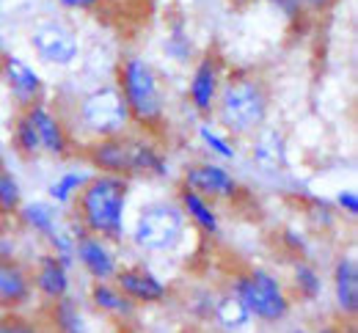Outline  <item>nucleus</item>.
<instances>
[{"label": "nucleus", "mask_w": 358, "mask_h": 333, "mask_svg": "<svg viewBox=\"0 0 358 333\" xmlns=\"http://www.w3.org/2000/svg\"><path fill=\"white\" fill-rule=\"evenodd\" d=\"M113 284L119 286L135 306L143 303V306H152V303H163L166 295H169V286L163 284L149 267L143 265H127V267H119L116 276H113Z\"/></svg>", "instance_id": "nucleus-14"}, {"label": "nucleus", "mask_w": 358, "mask_h": 333, "mask_svg": "<svg viewBox=\"0 0 358 333\" xmlns=\"http://www.w3.org/2000/svg\"><path fill=\"white\" fill-rule=\"evenodd\" d=\"M270 6H275L289 22H298V20L306 14V11L301 8V0H270Z\"/></svg>", "instance_id": "nucleus-36"}, {"label": "nucleus", "mask_w": 358, "mask_h": 333, "mask_svg": "<svg viewBox=\"0 0 358 333\" xmlns=\"http://www.w3.org/2000/svg\"><path fill=\"white\" fill-rule=\"evenodd\" d=\"M182 185L190 188V191L201 193L204 198H215V201H237L243 185L237 182V177L231 171H226L224 165L218 163H190L185 168V177H182Z\"/></svg>", "instance_id": "nucleus-9"}, {"label": "nucleus", "mask_w": 358, "mask_h": 333, "mask_svg": "<svg viewBox=\"0 0 358 333\" xmlns=\"http://www.w3.org/2000/svg\"><path fill=\"white\" fill-rule=\"evenodd\" d=\"M0 333H42L34 320H28L20 311H6L0 314Z\"/></svg>", "instance_id": "nucleus-32"}, {"label": "nucleus", "mask_w": 358, "mask_h": 333, "mask_svg": "<svg viewBox=\"0 0 358 333\" xmlns=\"http://www.w3.org/2000/svg\"><path fill=\"white\" fill-rule=\"evenodd\" d=\"M17 218H20V223H22L25 229H31L34 235H39V237H45V239L61 226V218H58V212H55V204H50V201H31V204H22L20 212H17Z\"/></svg>", "instance_id": "nucleus-22"}, {"label": "nucleus", "mask_w": 358, "mask_h": 333, "mask_svg": "<svg viewBox=\"0 0 358 333\" xmlns=\"http://www.w3.org/2000/svg\"><path fill=\"white\" fill-rule=\"evenodd\" d=\"M22 113L28 116V121L34 124L36 130V138H39V146H42V154H50V157H69L72 151V138L64 127V121L47 108L42 102H34L28 108H22Z\"/></svg>", "instance_id": "nucleus-11"}, {"label": "nucleus", "mask_w": 358, "mask_h": 333, "mask_svg": "<svg viewBox=\"0 0 358 333\" xmlns=\"http://www.w3.org/2000/svg\"><path fill=\"white\" fill-rule=\"evenodd\" d=\"M199 138L204 141V146H207L213 154H218V157H224V160H234V157H237V149H234V143L229 138V133L213 127L210 121H201V124H199Z\"/></svg>", "instance_id": "nucleus-29"}, {"label": "nucleus", "mask_w": 358, "mask_h": 333, "mask_svg": "<svg viewBox=\"0 0 358 333\" xmlns=\"http://www.w3.org/2000/svg\"><path fill=\"white\" fill-rule=\"evenodd\" d=\"M55 3L69 8V11H89V8H96L102 0H55Z\"/></svg>", "instance_id": "nucleus-39"}, {"label": "nucleus", "mask_w": 358, "mask_h": 333, "mask_svg": "<svg viewBox=\"0 0 358 333\" xmlns=\"http://www.w3.org/2000/svg\"><path fill=\"white\" fill-rule=\"evenodd\" d=\"M229 3H231L234 8H245V6H251L254 0H229Z\"/></svg>", "instance_id": "nucleus-41"}, {"label": "nucleus", "mask_w": 358, "mask_h": 333, "mask_svg": "<svg viewBox=\"0 0 358 333\" xmlns=\"http://www.w3.org/2000/svg\"><path fill=\"white\" fill-rule=\"evenodd\" d=\"M218 124L229 135L251 138L268 121L270 89L268 83L251 69H234L221 83V91L213 108Z\"/></svg>", "instance_id": "nucleus-1"}, {"label": "nucleus", "mask_w": 358, "mask_h": 333, "mask_svg": "<svg viewBox=\"0 0 358 333\" xmlns=\"http://www.w3.org/2000/svg\"><path fill=\"white\" fill-rule=\"evenodd\" d=\"M50 323H52L55 333H89V323H86L83 311L78 309V303L69 295L50 303Z\"/></svg>", "instance_id": "nucleus-23"}, {"label": "nucleus", "mask_w": 358, "mask_h": 333, "mask_svg": "<svg viewBox=\"0 0 358 333\" xmlns=\"http://www.w3.org/2000/svg\"><path fill=\"white\" fill-rule=\"evenodd\" d=\"M339 212H345L348 218H358V195L356 191H339L336 193V204Z\"/></svg>", "instance_id": "nucleus-35"}, {"label": "nucleus", "mask_w": 358, "mask_h": 333, "mask_svg": "<svg viewBox=\"0 0 358 333\" xmlns=\"http://www.w3.org/2000/svg\"><path fill=\"white\" fill-rule=\"evenodd\" d=\"M339 0H301V8L309 11V14H322L328 8H334Z\"/></svg>", "instance_id": "nucleus-38"}, {"label": "nucleus", "mask_w": 358, "mask_h": 333, "mask_svg": "<svg viewBox=\"0 0 358 333\" xmlns=\"http://www.w3.org/2000/svg\"><path fill=\"white\" fill-rule=\"evenodd\" d=\"M0 64H3V55H0Z\"/></svg>", "instance_id": "nucleus-44"}, {"label": "nucleus", "mask_w": 358, "mask_h": 333, "mask_svg": "<svg viewBox=\"0 0 358 333\" xmlns=\"http://www.w3.org/2000/svg\"><path fill=\"white\" fill-rule=\"evenodd\" d=\"M334 297L342 317L358 314V265L353 256H339L334 265Z\"/></svg>", "instance_id": "nucleus-18"}, {"label": "nucleus", "mask_w": 358, "mask_h": 333, "mask_svg": "<svg viewBox=\"0 0 358 333\" xmlns=\"http://www.w3.org/2000/svg\"><path fill=\"white\" fill-rule=\"evenodd\" d=\"M47 242H50V253L58 256L61 265H66V267L75 265V226H72V229L58 226V229L47 237Z\"/></svg>", "instance_id": "nucleus-30"}, {"label": "nucleus", "mask_w": 358, "mask_h": 333, "mask_svg": "<svg viewBox=\"0 0 358 333\" xmlns=\"http://www.w3.org/2000/svg\"><path fill=\"white\" fill-rule=\"evenodd\" d=\"M130 165H133V177L160 179L169 174L166 154L146 138H130Z\"/></svg>", "instance_id": "nucleus-21"}, {"label": "nucleus", "mask_w": 358, "mask_h": 333, "mask_svg": "<svg viewBox=\"0 0 358 333\" xmlns=\"http://www.w3.org/2000/svg\"><path fill=\"white\" fill-rule=\"evenodd\" d=\"M86 182H89V174H83V171H66V174H61V177L47 188V195L52 198V204H61V207L75 204L78 193L83 191Z\"/></svg>", "instance_id": "nucleus-26"}, {"label": "nucleus", "mask_w": 358, "mask_h": 333, "mask_svg": "<svg viewBox=\"0 0 358 333\" xmlns=\"http://www.w3.org/2000/svg\"><path fill=\"white\" fill-rule=\"evenodd\" d=\"M213 306H215V297H213L210 292H201L199 297H193L190 314L199 317V320H213Z\"/></svg>", "instance_id": "nucleus-34"}, {"label": "nucleus", "mask_w": 358, "mask_h": 333, "mask_svg": "<svg viewBox=\"0 0 358 333\" xmlns=\"http://www.w3.org/2000/svg\"><path fill=\"white\" fill-rule=\"evenodd\" d=\"M130 195V179L96 174L89 177L75 198V223L96 237L116 242L124 235V209Z\"/></svg>", "instance_id": "nucleus-2"}, {"label": "nucleus", "mask_w": 358, "mask_h": 333, "mask_svg": "<svg viewBox=\"0 0 358 333\" xmlns=\"http://www.w3.org/2000/svg\"><path fill=\"white\" fill-rule=\"evenodd\" d=\"M251 160L262 174H278L287 168V135L281 130H259L251 135Z\"/></svg>", "instance_id": "nucleus-16"}, {"label": "nucleus", "mask_w": 358, "mask_h": 333, "mask_svg": "<svg viewBox=\"0 0 358 333\" xmlns=\"http://www.w3.org/2000/svg\"><path fill=\"white\" fill-rule=\"evenodd\" d=\"M187 232V218L177 201H152L141 207L133 226V242L146 253L177 251Z\"/></svg>", "instance_id": "nucleus-5"}, {"label": "nucleus", "mask_w": 358, "mask_h": 333, "mask_svg": "<svg viewBox=\"0 0 358 333\" xmlns=\"http://www.w3.org/2000/svg\"><path fill=\"white\" fill-rule=\"evenodd\" d=\"M163 50H166V55L174 58L177 64H190V58H193V39L185 34L182 25H174V31L169 34Z\"/></svg>", "instance_id": "nucleus-31"}, {"label": "nucleus", "mask_w": 358, "mask_h": 333, "mask_svg": "<svg viewBox=\"0 0 358 333\" xmlns=\"http://www.w3.org/2000/svg\"><path fill=\"white\" fill-rule=\"evenodd\" d=\"M317 333H345V331H342L339 325H322V328H320Z\"/></svg>", "instance_id": "nucleus-40"}, {"label": "nucleus", "mask_w": 358, "mask_h": 333, "mask_svg": "<svg viewBox=\"0 0 358 333\" xmlns=\"http://www.w3.org/2000/svg\"><path fill=\"white\" fill-rule=\"evenodd\" d=\"M309 218L320 229H334L336 226V209H334V204H328L322 198H312L309 201Z\"/></svg>", "instance_id": "nucleus-33"}, {"label": "nucleus", "mask_w": 358, "mask_h": 333, "mask_svg": "<svg viewBox=\"0 0 358 333\" xmlns=\"http://www.w3.org/2000/svg\"><path fill=\"white\" fill-rule=\"evenodd\" d=\"M177 204L179 209L185 212V218L199 229V232H204L207 237H218L221 235V218H218V212H215V207H213V201L210 198H204L201 193L190 191V188H179L177 193Z\"/></svg>", "instance_id": "nucleus-19"}, {"label": "nucleus", "mask_w": 358, "mask_h": 333, "mask_svg": "<svg viewBox=\"0 0 358 333\" xmlns=\"http://www.w3.org/2000/svg\"><path fill=\"white\" fill-rule=\"evenodd\" d=\"M91 306L105 314V317H116V320H130L135 314V303L113 284V281H94L89 292Z\"/></svg>", "instance_id": "nucleus-20"}, {"label": "nucleus", "mask_w": 358, "mask_h": 333, "mask_svg": "<svg viewBox=\"0 0 358 333\" xmlns=\"http://www.w3.org/2000/svg\"><path fill=\"white\" fill-rule=\"evenodd\" d=\"M0 168H3V163H0Z\"/></svg>", "instance_id": "nucleus-45"}, {"label": "nucleus", "mask_w": 358, "mask_h": 333, "mask_svg": "<svg viewBox=\"0 0 358 333\" xmlns=\"http://www.w3.org/2000/svg\"><path fill=\"white\" fill-rule=\"evenodd\" d=\"M289 333H312L309 328H295V331H289Z\"/></svg>", "instance_id": "nucleus-42"}, {"label": "nucleus", "mask_w": 358, "mask_h": 333, "mask_svg": "<svg viewBox=\"0 0 358 333\" xmlns=\"http://www.w3.org/2000/svg\"><path fill=\"white\" fill-rule=\"evenodd\" d=\"M281 242H284V248L287 251H292V253H298V256H303L306 253V237L301 235V232H295V229H287L284 235H281Z\"/></svg>", "instance_id": "nucleus-37"}, {"label": "nucleus", "mask_w": 358, "mask_h": 333, "mask_svg": "<svg viewBox=\"0 0 358 333\" xmlns=\"http://www.w3.org/2000/svg\"><path fill=\"white\" fill-rule=\"evenodd\" d=\"M11 146L22 160L42 157V146H39V138H36V130H34V124L28 121V116L22 110L17 113V119L11 124Z\"/></svg>", "instance_id": "nucleus-25"}, {"label": "nucleus", "mask_w": 358, "mask_h": 333, "mask_svg": "<svg viewBox=\"0 0 358 333\" xmlns=\"http://www.w3.org/2000/svg\"><path fill=\"white\" fill-rule=\"evenodd\" d=\"M75 262H80V267L94 281H113V276L119 270L108 239L83 232L78 223H75Z\"/></svg>", "instance_id": "nucleus-10"}, {"label": "nucleus", "mask_w": 358, "mask_h": 333, "mask_svg": "<svg viewBox=\"0 0 358 333\" xmlns=\"http://www.w3.org/2000/svg\"><path fill=\"white\" fill-rule=\"evenodd\" d=\"M0 55H6V52H3V34H0Z\"/></svg>", "instance_id": "nucleus-43"}, {"label": "nucleus", "mask_w": 358, "mask_h": 333, "mask_svg": "<svg viewBox=\"0 0 358 333\" xmlns=\"http://www.w3.org/2000/svg\"><path fill=\"white\" fill-rule=\"evenodd\" d=\"M31 276H34V289L45 297L47 303L69 295V286H72V281H69V267L61 265V259L52 256V253H42L36 259V267H34Z\"/></svg>", "instance_id": "nucleus-17"}, {"label": "nucleus", "mask_w": 358, "mask_h": 333, "mask_svg": "<svg viewBox=\"0 0 358 333\" xmlns=\"http://www.w3.org/2000/svg\"><path fill=\"white\" fill-rule=\"evenodd\" d=\"M116 89L124 96L130 121L143 130H160L166 124V94L157 69L141 58L124 55L116 72Z\"/></svg>", "instance_id": "nucleus-3"}, {"label": "nucleus", "mask_w": 358, "mask_h": 333, "mask_svg": "<svg viewBox=\"0 0 358 333\" xmlns=\"http://www.w3.org/2000/svg\"><path fill=\"white\" fill-rule=\"evenodd\" d=\"M34 297V276L14 256H0V309L20 311Z\"/></svg>", "instance_id": "nucleus-15"}, {"label": "nucleus", "mask_w": 358, "mask_h": 333, "mask_svg": "<svg viewBox=\"0 0 358 333\" xmlns=\"http://www.w3.org/2000/svg\"><path fill=\"white\" fill-rule=\"evenodd\" d=\"M224 69L226 61L218 50H207L196 61L193 75H190V86H187V99L199 116H213L215 99H218L221 83H224Z\"/></svg>", "instance_id": "nucleus-8"}, {"label": "nucleus", "mask_w": 358, "mask_h": 333, "mask_svg": "<svg viewBox=\"0 0 358 333\" xmlns=\"http://www.w3.org/2000/svg\"><path fill=\"white\" fill-rule=\"evenodd\" d=\"M0 77L6 80L8 91L17 99L20 108H28V105L39 102V96L45 94V83H42L39 72H36L28 61H22V58H17V55H3Z\"/></svg>", "instance_id": "nucleus-13"}, {"label": "nucleus", "mask_w": 358, "mask_h": 333, "mask_svg": "<svg viewBox=\"0 0 358 333\" xmlns=\"http://www.w3.org/2000/svg\"><path fill=\"white\" fill-rule=\"evenodd\" d=\"M31 47L50 66H72L80 55V36L61 20H42L31 31Z\"/></svg>", "instance_id": "nucleus-7"}, {"label": "nucleus", "mask_w": 358, "mask_h": 333, "mask_svg": "<svg viewBox=\"0 0 358 333\" xmlns=\"http://www.w3.org/2000/svg\"><path fill=\"white\" fill-rule=\"evenodd\" d=\"M86 160L96 174H110V177H124L133 179V165H130V138L127 135H108L96 138L86 149Z\"/></svg>", "instance_id": "nucleus-12"}, {"label": "nucleus", "mask_w": 358, "mask_h": 333, "mask_svg": "<svg viewBox=\"0 0 358 333\" xmlns=\"http://www.w3.org/2000/svg\"><path fill=\"white\" fill-rule=\"evenodd\" d=\"M213 320L226 328V331H243L248 323H251V314L248 309L243 306V300L234 295V292H226L221 297H215V306H213Z\"/></svg>", "instance_id": "nucleus-24"}, {"label": "nucleus", "mask_w": 358, "mask_h": 333, "mask_svg": "<svg viewBox=\"0 0 358 333\" xmlns=\"http://www.w3.org/2000/svg\"><path fill=\"white\" fill-rule=\"evenodd\" d=\"M292 286H295V292H298L303 300H314V297H320V292H322V276H320V270L314 267L312 262L298 259V262L292 265Z\"/></svg>", "instance_id": "nucleus-27"}, {"label": "nucleus", "mask_w": 358, "mask_h": 333, "mask_svg": "<svg viewBox=\"0 0 358 333\" xmlns=\"http://www.w3.org/2000/svg\"><path fill=\"white\" fill-rule=\"evenodd\" d=\"M78 121L94 138L124 135V130L133 124L130 121V110L124 105V96L119 94L116 86H99V89L89 91L86 96H80Z\"/></svg>", "instance_id": "nucleus-6"}, {"label": "nucleus", "mask_w": 358, "mask_h": 333, "mask_svg": "<svg viewBox=\"0 0 358 333\" xmlns=\"http://www.w3.org/2000/svg\"><path fill=\"white\" fill-rule=\"evenodd\" d=\"M231 292L243 300V306L248 309L251 317H257L259 323H268V325L287 320L289 306H292L284 284L262 267L237 270L231 276Z\"/></svg>", "instance_id": "nucleus-4"}, {"label": "nucleus", "mask_w": 358, "mask_h": 333, "mask_svg": "<svg viewBox=\"0 0 358 333\" xmlns=\"http://www.w3.org/2000/svg\"><path fill=\"white\" fill-rule=\"evenodd\" d=\"M20 207H22L20 182L6 168H0V218H17Z\"/></svg>", "instance_id": "nucleus-28"}]
</instances>
